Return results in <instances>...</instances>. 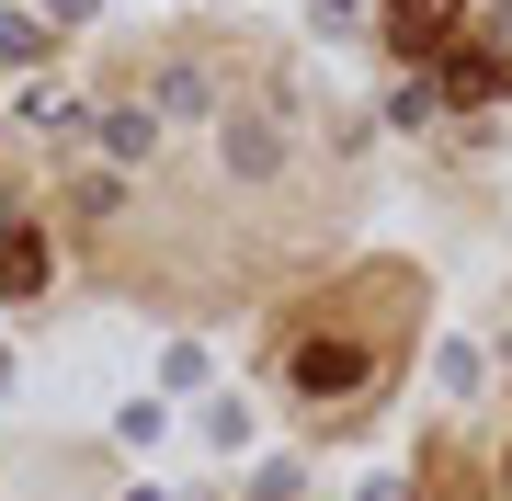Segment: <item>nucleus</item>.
Instances as JSON below:
<instances>
[{
	"mask_svg": "<svg viewBox=\"0 0 512 501\" xmlns=\"http://www.w3.org/2000/svg\"><path fill=\"white\" fill-rule=\"evenodd\" d=\"M376 285L387 274H365V285H342L319 319H296V342H285V388L308 399V410H330V399H365L387 365H399V331H376V319H353V308H376Z\"/></svg>",
	"mask_w": 512,
	"mask_h": 501,
	"instance_id": "1",
	"label": "nucleus"
},
{
	"mask_svg": "<svg viewBox=\"0 0 512 501\" xmlns=\"http://www.w3.org/2000/svg\"><path fill=\"white\" fill-rule=\"evenodd\" d=\"M501 92H512L501 46H444V103H501Z\"/></svg>",
	"mask_w": 512,
	"mask_h": 501,
	"instance_id": "2",
	"label": "nucleus"
},
{
	"mask_svg": "<svg viewBox=\"0 0 512 501\" xmlns=\"http://www.w3.org/2000/svg\"><path fill=\"white\" fill-rule=\"evenodd\" d=\"M444 23H456V0H387V46L399 57H444Z\"/></svg>",
	"mask_w": 512,
	"mask_h": 501,
	"instance_id": "3",
	"label": "nucleus"
},
{
	"mask_svg": "<svg viewBox=\"0 0 512 501\" xmlns=\"http://www.w3.org/2000/svg\"><path fill=\"white\" fill-rule=\"evenodd\" d=\"M46 285V240H0V297H35Z\"/></svg>",
	"mask_w": 512,
	"mask_h": 501,
	"instance_id": "4",
	"label": "nucleus"
}]
</instances>
